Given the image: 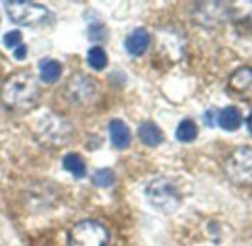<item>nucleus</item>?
Here are the masks:
<instances>
[{
  "mask_svg": "<svg viewBox=\"0 0 252 246\" xmlns=\"http://www.w3.org/2000/svg\"><path fill=\"white\" fill-rule=\"evenodd\" d=\"M150 43V36L147 33V30L144 29H137L135 31H132L125 40V48L131 55L134 57H140L143 55Z\"/></svg>",
  "mask_w": 252,
  "mask_h": 246,
  "instance_id": "6e6552de",
  "label": "nucleus"
},
{
  "mask_svg": "<svg viewBox=\"0 0 252 246\" xmlns=\"http://www.w3.org/2000/svg\"><path fill=\"white\" fill-rule=\"evenodd\" d=\"M224 172L236 185H252V149L239 147L224 160Z\"/></svg>",
  "mask_w": 252,
  "mask_h": 246,
  "instance_id": "7ed1b4c3",
  "label": "nucleus"
},
{
  "mask_svg": "<svg viewBox=\"0 0 252 246\" xmlns=\"http://www.w3.org/2000/svg\"><path fill=\"white\" fill-rule=\"evenodd\" d=\"M175 137L181 143H191V141H194L196 137H197L196 123L191 119H184L178 125V128H177Z\"/></svg>",
  "mask_w": 252,
  "mask_h": 246,
  "instance_id": "ddd939ff",
  "label": "nucleus"
},
{
  "mask_svg": "<svg viewBox=\"0 0 252 246\" xmlns=\"http://www.w3.org/2000/svg\"><path fill=\"white\" fill-rule=\"evenodd\" d=\"M228 89L240 98H252V68H237L228 79Z\"/></svg>",
  "mask_w": 252,
  "mask_h": 246,
  "instance_id": "423d86ee",
  "label": "nucleus"
},
{
  "mask_svg": "<svg viewBox=\"0 0 252 246\" xmlns=\"http://www.w3.org/2000/svg\"><path fill=\"white\" fill-rule=\"evenodd\" d=\"M138 137L143 144L149 147H156L163 141V134L159 126L153 122H144L138 128Z\"/></svg>",
  "mask_w": 252,
  "mask_h": 246,
  "instance_id": "9d476101",
  "label": "nucleus"
},
{
  "mask_svg": "<svg viewBox=\"0 0 252 246\" xmlns=\"http://www.w3.org/2000/svg\"><path fill=\"white\" fill-rule=\"evenodd\" d=\"M108 230L92 219L76 224L68 234L70 246H108Z\"/></svg>",
  "mask_w": 252,
  "mask_h": 246,
  "instance_id": "39448f33",
  "label": "nucleus"
},
{
  "mask_svg": "<svg viewBox=\"0 0 252 246\" xmlns=\"http://www.w3.org/2000/svg\"><path fill=\"white\" fill-rule=\"evenodd\" d=\"M248 129H249V132L252 134V111H251V114H249V117H248Z\"/></svg>",
  "mask_w": 252,
  "mask_h": 246,
  "instance_id": "a211bd4d",
  "label": "nucleus"
},
{
  "mask_svg": "<svg viewBox=\"0 0 252 246\" xmlns=\"http://www.w3.org/2000/svg\"><path fill=\"white\" fill-rule=\"evenodd\" d=\"M92 181L98 187H111L114 184V181H116V175H114V172L111 169L102 168V169H98L94 174Z\"/></svg>",
  "mask_w": 252,
  "mask_h": 246,
  "instance_id": "2eb2a0df",
  "label": "nucleus"
},
{
  "mask_svg": "<svg viewBox=\"0 0 252 246\" xmlns=\"http://www.w3.org/2000/svg\"><path fill=\"white\" fill-rule=\"evenodd\" d=\"M63 166L67 172H70L74 178L80 180L86 175V165L79 154L70 153L63 159Z\"/></svg>",
  "mask_w": 252,
  "mask_h": 246,
  "instance_id": "f8f14e48",
  "label": "nucleus"
},
{
  "mask_svg": "<svg viewBox=\"0 0 252 246\" xmlns=\"http://www.w3.org/2000/svg\"><path fill=\"white\" fill-rule=\"evenodd\" d=\"M146 194L150 205L163 214H174L181 203L177 185L168 178L153 180L147 185Z\"/></svg>",
  "mask_w": 252,
  "mask_h": 246,
  "instance_id": "f03ea898",
  "label": "nucleus"
},
{
  "mask_svg": "<svg viewBox=\"0 0 252 246\" xmlns=\"http://www.w3.org/2000/svg\"><path fill=\"white\" fill-rule=\"evenodd\" d=\"M88 64L94 70H102L107 65V54L101 46H94L88 52Z\"/></svg>",
  "mask_w": 252,
  "mask_h": 246,
  "instance_id": "4468645a",
  "label": "nucleus"
},
{
  "mask_svg": "<svg viewBox=\"0 0 252 246\" xmlns=\"http://www.w3.org/2000/svg\"><path fill=\"white\" fill-rule=\"evenodd\" d=\"M21 42H23V34H21V31H18V30H14V31L6 33L5 37H3V43H5V46L9 48V49L18 48V46L21 45Z\"/></svg>",
  "mask_w": 252,
  "mask_h": 246,
  "instance_id": "dca6fc26",
  "label": "nucleus"
},
{
  "mask_svg": "<svg viewBox=\"0 0 252 246\" xmlns=\"http://www.w3.org/2000/svg\"><path fill=\"white\" fill-rule=\"evenodd\" d=\"M39 96L40 89L37 79L30 71L11 74L0 89V98L11 110H30L36 105Z\"/></svg>",
  "mask_w": 252,
  "mask_h": 246,
  "instance_id": "f257e3e1",
  "label": "nucleus"
},
{
  "mask_svg": "<svg viewBox=\"0 0 252 246\" xmlns=\"http://www.w3.org/2000/svg\"><path fill=\"white\" fill-rule=\"evenodd\" d=\"M217 122H218V125L227 132L237 131L242 126V113L237 107L228 105L220 111Z\"/></svg>",
  "mask_w": 252,
  "mask_h": 246,
  "instance_id": "1a4fd4ad",
  "label": "nucleus"
},
{
  "mask_svg": "<svg viewBox=\"0 0 252 246\" xmlns=\"http://www.w3.org/2000/svg\"><path fill=\"white\" fill-rule=\"evenodd\" d=\"M39 70H40V79L45 82V83H55L60 76H61V64L57 61V60H43L39 65Z\"/></svg>",
  "mask_w": 252,
  "mask_h": 246,
  "instance_id": "9b49d317",
  "label": "nucleus"
},
{
  "mask_svg": "<svg viewBox=\"0 0 252 246\" xmlns=\"http://www.w3.org/2000/svg\"><path fill=\"white\" fill-rule=\"evenodd\" d=\"M14 57H15L18 61L26 60V57H27V46H26V45H20L18 48H15V51H14Z\"/></svg>",
  "mask_w": 252,
  "mask_h": 246,
  "instance_id": "f3484780",
  "label": "nucleus"
},
{
  "mask_svg": "<svg viewBox=\"0 0 252 246\" xmlns=\"http://www.w3.org/2000/svg\"><path fill=\"white\" fill-rule=\"evenodd\" d=\"M108 132H110L111 144L116 149L122 150V149H126L131 144V131L125 122H122L119 119L111 120L110 125H108Z\"/></svg>",
  "mask_w": 252,
  "mask_h": 246,
  "instance_id": "0eeeda50",
  "label": "nucleus"
},
{
  "mask_svg": "<svg viewBox=\"0 0 252 246\" xmlns=\"http://www.w3.org/2000/svg\"><path fill=\"white\" fill-rule=\"evenodd\" d=\"M5 9L12 23L27 27L45 24L51 17L49 11L45 6L32 2H23V0L5 2Z\"/></svg>",
  "mask_w": 252,
  "mask_h": 246,
  "instance_id": "20e7f679",
  "label": "nucleus"
}]
</instances>
